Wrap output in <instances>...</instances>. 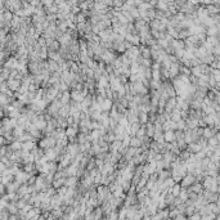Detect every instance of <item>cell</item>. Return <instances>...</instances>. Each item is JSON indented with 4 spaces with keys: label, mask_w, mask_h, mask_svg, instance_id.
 <instances>
[{
    "label": "cell",
    "mask_w": 220,
    "mask_h": 220,
    "mask_svg": "<svg viewBox=\"0 0 220 220\" xmlns=\"http://www.w3.org/2000/svg\"><path fill=\"white\" fill-rule=\"evenodd\" d=\"M100 107H102V111H108V112H110L113 107L112 99H111V98H106V99L103 100V103L100 104Z\"/></svg>",
    "instance_id": "cell-3"
},
{
    "label": "cell",
    "mask_w": 220,
    "mask_h": 220,
    "mask_svg": "<svg viewBox=\"0 0 220 220\" xmlns=\"http://www.w3.org/2000/svg\"><path fill=\"white\" fill-rule=\"evenodd\" d=\"M130 145L131 147H135V148H138V147H142L143 145V142H142V139H139L138 137H133L131 138V140H130Z\"/></svg>",
    "instance_id": "cell-5"
},
{
    "label": "cell",
    "mask_w": 220,
    "mask_h": 220,
    "mask_svg": "<svg viewBox=\"0 0 220 220\" xmlns=\"http://www.w3.org/2000/svg\"><path fill=\"white\" fill-rule=\"evenodd\" d=\"M170 192H171L172 194H174L175 197H178L180 194V185H178V184H174L171 187V189H170Z\"/></svg>",
    "instance_id": "cell-6"
},
{
    "label": "cell",
    "mask_w": 220,
    "mask_h": 220,
    "mask_svg": "<svg viewBox=\"0 0 220 220\" xmlns=\"http://www.w3.org/2000/svg\"><path fill=\"white\" fill-rule=\"evenodd\" d=\"M176 125H178V129H180V130H184L185 129V124H184V121H178V122H176Z\"/></svg>",
    "instance_id": "cell-8"
},
{
    "label": "cell",
    "mask_w": 220,
    "mask_h": 220,
    "mask_svg": "<svg viewBox=\"0 0 220 220\" xmlns=\"http://www.w3.org/2000/svg\"><path fill=\"white\" fill-rule=\"evenodd\" d=\"M77 184V176L76 175H72V176H68L66 179V185L67 187H76Z\"/></svg>",
    "instance_id": "cell-4"
},
{
    "label": "cell",
    "mask_w": 220,
    "mask_h": 220,
    "mask_svg": "<svg viewBox=\"0 0 220 220\" xmlns=\"http://www.w3.org/2000/svg\"><path fill=\"white\" fill-rule=\"evenodd\" d=\"M193 176H191V175H188V176H185L184 179H183V182H182V185L183 187H187V185H189L191 183H193Z\"/></svg>",
    "instance_id": "cell-7"
},
{
    "label": "cell",
    "mask_w": 220,
    "mask_h": 220,
    "mask_svg": "<svg viewBox=\"0 0 220 220\" xmlns=\"http://www.w3.org/2000/svg\"><path fill=\"white\" fill-rule=\"evenodd\" d=\"M165 135V140L167 143H174L176 142V134H175L174 130H167V131H164Z\"/></svg>",
    "instance_id": "cell-2"
},
{
    "label": "cell",
    "mask_w": 220,
    "mask_h": 220,
    "mask_svg": "<svg viewBox=\"0 0 220 220\" xmlns=\"http://www.w3.org/2000/svg\"><path fill=\"white\" fill-rule=\"evenodd\" d=\"M7 83H8L9 89H11V90H13L14 93H16V91H18L19 88H21V85H22V80L13 79V77H9L8 80H7Z\"/></svg>",
    "instance_id": "cell-1"
}]
</instances>
